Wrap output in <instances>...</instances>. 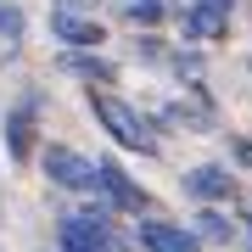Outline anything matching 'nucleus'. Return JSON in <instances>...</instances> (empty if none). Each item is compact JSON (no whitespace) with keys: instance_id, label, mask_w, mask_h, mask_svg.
<instances>
[{"instance_id":"f257e3e1","label":"nucleus","mask_w":252,"mask_h":252,"mask_svg":"<svg viewBox=\"0 0 252 252\" xmlns=\"http://www.w3.org/2000/svg\"><path fill=\"white\" fill-rule=\"evenodd\" d=\"M90 112H95V124L107 129V135L124 146V152H146V157L157 152V140H152V129H146V118L129 107L124 95H112V90H90Z\"/></svg>"},{"instance_id":"f03ea898","label":"nucleus","mask_w":252,"mask_h":252,"mask_svg":"<svg viewBox=\"0 0 252 252\" xmlns=\"http://www.w3.org/2000/svg\"><path fill=\"white\" fill-rule=\"evenodd\" d=\"M39 168H45V180L62 185V190H95V162L79 157L73 146H45V152H39Z\"/></svg>"},{"instance_id":"7ed1b4c3","label":"nucleus","mask_w":252,"mask_h":252,"mask_svg":"<svg viewBox=\"0 0 252 252\" xmlns=\"http://www.w3.org/2000/svg\"><path fill=\"white\" fill-rule=\"evenodd\" d=\"M95 190L107 196V207H124V213H146V202H152L118 162H95Z\"/></svg>"},{"instance_id":"20e7f679","label":"nucleus","mask_w":252,"mask_h":252,"mask_svg":"<svg viewBox=\"0 0 252 252\" xmlns=\"http://www.w3.org/2000/svg\"><path fill=\"white\" fill-rule=\"evenodd\" d=\"M51 34L62 39V45H73V51H95L101 39H107V28H101L95 17H84V11H56V17H51Z\"/></svg>"},{"instance_id":"39448f33","label":"nucleus","mask_w":252,"mask_h":252,"mask_svg":"<svg viewBox=\"0 0 252 252\" xmlns=\"http://www.w3.org/2000/svg\"><path fill=\"white\" fill-rule=\"evenodd\" d=\"M185 196H196V202H230L235 196V180H230V168H219V162H202V168H190L185 174Z\"/></svg>"},{"instance_id":"423d86ee","label":"nucleus","mask_w":252,"mask_h":252,"mask_svg":"<svg viewBox=\"0 0 252 252\" xmlns=\"http://www.w3.org/2000/svg\"><path fill=\"white\" fill-rule=\"evenodd\" d=\"M62 252H112V230L107 224H90L84 213H73V219H62Z\"/></svg>"},{"instance_id":"0eeeda50","label":"nucleus","mask_w":252,"mask_h":252,"mask_svg":"<svg viewBox=\"0 0 252 252\" xmlns=\"http://www.w3.org/2000/svg\"><path fill=\"white\" fill-rule=\"evenodd\" d=\"M34 140H39L34 101H23V107L6 112V152H11V162H28V157H34Z\"/></svg>"},{"instance_id":"6e6552de","label":"nucleus","mask_w":252,"mask_h":252,"mask_svg":"<svg viewBox=\"0 0 252 252\" xmlns=\"http://www.w3.org/2000/svg\"><path fill=\"white\" fill-rule=\"evenodd\" d=\"M140 247L146 252H196V235L180 224H162V219H140Z\"/></svg>"},{"instance_id":"1a4fd4ad","label":"nucleus","mask_w":252,"mask_h":252,"mask_svg":"<svg viewBox=\"0 0 252 252\" xmlns=\"http://www.w3.org/2000/svg\"><path fill=\"white\" fill-rule=\"evenodd\" d=\"M230 28V11H213V6H185V39H219Z\"/></svg>"},{"instance_id":"9d476101","label":"nucleus","mask_w":252,"mask_h":252,"mask_svg":"<svg viewBox=\"0 0 252 252\" xmlns=\"http://www.w3.org/2000/svg\"><path fill=\"white\" fill-rule=\"evenodd\" d=\"M168 17V0H124V23H135V28H152Z\"/></svg>"},{"instance_id":"9b49d317","label":"nucleus","mask_w":252,"mask_h":252,"mask_svg":"<svg viewBox=\"0 0 252 252\" xmlns=\"http://www.w3.org/2000/svg\"><path fill=\"white\" fill-rule=\"evenodd\" d=\"M196 235H202V241H230V219L224 213H219V207H202V213H196Z\"/></svg>"},{"instance_id":"f8f14e48","label":"nucleus","mask_w":252,"mask_h":252,"mask_svg":"<svg viewBox=\"0 0 252 252\" xmlns=\"http://www.w3.org/2000/svg\"><path fill=\"white\" fill-rule=\"evenodd\" d=\"M67 67L79 73V79H90V84H107L112 79V67L101 62V56H67Z\"/></svg>"},{"instance_id":"ddd939ff","label":"nucleus","mask_w":252,"mask_h":252,"mask_svg":"<svg viewBox=\"0 0 252 252\" xmlns=\"http://www.w3.org/2000/svg\"><path fill=\"white\" fill-rule=\"evenodd\" d=\"M230 152H235V162H241V168H252V140L235 135V140H230Z\"/></svg>"},{"instance_id":"4468645a","label":"nucleus","mask_w":252,"mask_h":252,"mask_svg":"<svg viewBox=\"0 0 252 252\" xmlns=\"http://www.w3.org/2000/svg\"><path fill=\"white\" fill-rule=\"evenodd\" d=\"M196 6H213V11H230L235 0H196Z\"/></svg>"},{"instance_id":"2eb2a0df","label":"nucleus","mask_w":252,"mask_h":252,"mask_svg":"<svg viewBox=\"0 0 252 252\" xmlns=\"http://www.w3.org/2000/svg\"><path fill=\"white\" fill-rule=\"evenodd\" d=\"M247 235H252V213H247Z\"/></svg>"}]
</instances>
